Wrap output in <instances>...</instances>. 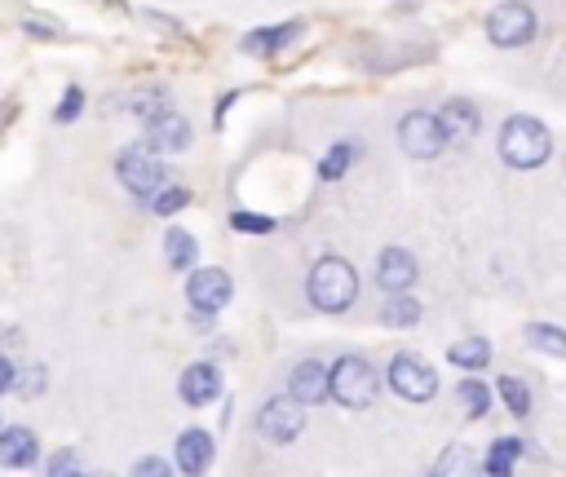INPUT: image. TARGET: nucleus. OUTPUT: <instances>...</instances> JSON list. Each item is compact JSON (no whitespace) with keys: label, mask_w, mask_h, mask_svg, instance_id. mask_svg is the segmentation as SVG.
I'll return each instance as SVG.
<instances>
[{"label":"nucleus","mask_w":566,"mask_h":477,"mask_svg":"<svg viewBox=\"0 0 566 477\" xmlns=\"http://www.w3.org/2000/svg\"><path fill=\"white\" fill-rule=\"evenodd\" d=\"M13 375H18V371H13V362L0 353V393H9V389H13Z\"/></svg>","instance_id":"72a5a7b5"},{"label":"nucleus","mask_w":566,"mask_h":477,"mask_svg":"<svg viewBox=\"0 0 566 477\" xmlns=\"http://www.w3.org/2000/svg\"><path fill=\"white\" fill-rule=\"evenodd\" d=\"M80 110H84V88L80 84H66V93H62V102L53 110V124H75Z\"/></svg>","instance_id":"bb28decb"},{"label":"nucleus","mask_w":566,"mask_h":477,"mask_svg":"<svg viewBox=\"0 0 566 477\" xmlns=\"http://www.w3.org/2000/svg\"><path fill=\"white\" fill-rule=\"evenodd\" d=\"M354 155H358V146H354V141H336V146L318 159V177H323V181H340V177L349 172Z\"/></svg>","instance_id":"393cba45"},{"label":"nucleus","mask_w":566,"mask_h":477,"mask_svg":"<svg viewBox=\"0 0 566 477\" xmlns=\"http://www.w3.org/2000/svg\"><path fill=\"white\" fill-rule=\"evenodd\" d=\"M420 314H424V305L411 292H385V305H380V322L385 327H416Z\"/></svg>","instance_id":"a211bd4d"},{"label":"nucleus","mask_w":566,"mask_h":477,"mask_svg":"<svg viewBox=\"0 0 566 477\" xmlns=\"http://www.w3.org/2000/svg\"><path fill=\"white\" fill-rule=\"evenodd\" d=\"M287 393H292L301 406H318V402H327V362H318V358L296 362L292 375H287Z\"/></svg>","instance_id":"4468645a"},{"label":"nucleus","mask_w":566,"mask_h":477,"mask_svg":"<svg viewBox=\"0 0 566 477\" xmlns=\"http://www.w3.org/2000/svg\"><path fill=\"white\" fill-rule=\"evenodd\" d=\"M301 428H305V406H301L292 393H287V398H270V402L256 411V433H261L265 442H274V446L296 442Z\"/></svg>","instance_id":"6e6552de"},{"label":"nucleus","mask_w":566,"mask_h":477,"mask_svg":"<svg viewBox=\"0 0 566 477\" xmlns=\"http://www.w3.org/2000/svg\"><path fill=\"white\" fill-rule=\"evenodd\" d=\"M40 459V437L27 424H0V464L4 468H31Z\"/></svg>","instance_id":"2eb2a0df"},{"label":"nucleus","mask_w":566,"mask_h":477,"mask_svg":"<svg viewBox=\"0 0 566 477\" xmlns=\"http://www.w3.org/2000/svg\"><path fill=\"white\" fill-rule=\"evenodd\" d=\"M230 292H234V283H230V274L226 269H217V265H203V269H195L190 265V278H186V300L195 305V314H221L226 305H230Z\"/></svg>","instance_id":"1a4fd4ad"},{"label":"nucleus","mask_w":566,"mask_h":477,"mask_svg":"<svg viewBox=\"0 0 566 477\" xmlns=\"http://www.w3.org/2000/svg\"><path fill=\"white\" fill-rule=\"evenodd\" d=\"M22 26H27V31H31V35H62V26H57V22H53V18H27V22H22Z\"/></svg>","instance_id":"7c9ffc66"},{"label":"nucleus","mask_w":566,"mask_h":477,"mask_svg":"<svg viewBox=\"0 0 566 477\" xmlns=\"http://www.w3.org/2000/svg\"><path fill=\"white\" fill-rule=\"evenodd\" d=\"M128 106H133L142 119H150V115H155V110H164L168 102H164V88H146V93H137Z\"/></svg>","instance_id":"c85d7f7f"},{"label":"nucleus","mask_w":566,"mask_h":477,"mask_svg":"<svg viewBox=\"0 0 566 477\" xmlns=\"http://www.w3.org/2000/svg\"><path fill=\"white\" fill-rule=\"evenodd\" d=\"M495 393H500V402L509 406V415H517V420L531 415V389H526L517 375H495Z\"/></svg>","instance_id":"5701e85b"},{"label":"nucleus","mask_w":566,"mask_h":477,"mask_svg":"<svg viewBox=\"0 0 566 477\" xmlns=\"http://www.w3.org/2000/svg\"><path fill=\"white\" fill-rule=\"evenodd\" d=\"M164 256H168L172 269H190V265L199 261V243H195V234L181 230V225H172V230L164 234Z\"/></svg>","instance_id":"aec40b11"},{"label":"nucleus","mask_w":566,"mask_h":477,"mask_svg":"<svg viewBox=\"0 0 566 477\" xmlns=\"http://www.w3.org/2000/svg\"><path fill=\"white\" fill-rule=\"evenodd\" d=\"M212 455H217V442L208 428H186L177 437V468L181 473H203L212 464Z\"/></svg>","instance_id":"dca6fc26"},{"label":"nucleus","mask_w":566,"mask_h":477,"mask_svg":"<svg viewBox=\"0 0 566 477\" xmlns=\"http://www.w3.org/2000/svg\"><path fill=\"white\" fill-rule=\"evenodd\" d=\"M385 375H389V389H394L398 398H407V402H429V398L438 393L433 367H429L424 358H416V353H394Z\"/></svg>","instance_id":"0eeeda50"},{"label":"nucleus","mask_w":566,"mask_h":477,"mask_svg":"<svg viewBox=\"0 0 566 477\" xmlns=\"http://www.w3.org/2000/svg\"><path fill=\"white\" fill-rule=\"evenodd\" d=\"M376 393H380V371L363 353H345L327 367V398L332 402H340L349 411H363V406L376 402Z\"/></svg>","instance_id":"7ed1b4c3"},{"label":"nucleus","mask_w":566,"mask_h":477,"mask_svg":"<svg viewBox=\"0 0 566 477\" xmlns=\"http://www.w3.org/2000/svg\"><path fill=\"white\" fill-rule=\"evenodd\" d=\"M177 393L186 406H208L221 398V371L212 362H190L181 375H177Z\"/></svg>","instance_id":"f8f14e48"},{"label":"nucleus","mask_w":566,"mask_h":477,"mask_svg":"<svg viewBox=\"0 0 566 477\" xmlns=\"http://www.w3.org/2000/svg\"><path fill=\"white\" fill-rule=\"evenodd\" d=\"M75 468H80V464H75V451H71V446L49 459V473H75Z\"/></svg>","instance_id":"2f4dec72"},{"label":"nucleus","mask_w":566,"mask_h":477,"mask_svg":"<svg viewBox=\"0 0 566 477\" xmlns=\"http://www.w3.org/2000/svg\"><path fill=\"white\" fill-rule=\"evenodd\" d=\"M146 146L155 150V155H177V150H186L190 146V119L186 115H177V110H155L150 119H146Z\"/></svg>","instance_id":"9d476101"},{"label":"nucleus","mask_w":566,"mask_h":477,"mask_svg":"<svg viewBox=\"0 0 566 477\" xmlns=\"http://www.w3.org/2000/svg\"><path fill=\"white\" fill-rule=\"evenodd\" d=\"M553 155V132L544 128V119L535 115H509L500 128V159L517 172H535L544 168V159Z\"/></svg>","instance_id":"f03ea898"},{"label":"nucleus","mask_w":566,"mask_h":477,"mask_svg":"<svg viewBox=\"0 0 566 477\" xmlns=\"http://www.w3.org/2000/svg\"><path fill=\"white\" fill-rule=\"evenodd\" d=\"M398 146L407 159H433L447 146V132H442L433 110H407L398 119Z\"/></svg>","instance_id":"423d86ee"},{"label":"nucleus","mask_w":566,"mask_h":477,"mask_svg":"<svg viewBox=\"0 0 566 477\" xmlns=\"http://www.w3.org/2000/svg\"><path fill=\"white\" fill-rule=\"evenodd\" d=\"M305 296L314 309L323 314H345L354 300H358V269L345 261V256H318L305 274Z\"/></svg>","instance_id":"f257e3e1"},{"label":"nucleus","mask_w":566,"mask_h":477,"mask_svg":"<svg viewBox=\"0 0 566 477\" xmlns=\"http://www.w3.org/2000/svg\"><path fill=\"white\" fill-rule=\"evenodd\" d=\"M230 225L239 234H274V216H261V212H230Z\"/></svg>","instance_id":"cd10ccee"},{"label":"nucleus","mask_w":566,"mask_h":477,"mask_svg":"<svg viewBox=\"0 0 566 477\" xmlns=\"http://www.w3.org/2000/svg\"><path fill=\"white\" fill-rule=\"evenodd\" d=\"M451 468H464V446H451L447 459L438 464V473H451Z\"/></svg>","instance_id":"473e14b6"},{"label":"nucleus","mask_w":566,"mask_h":477,"mask_svg":"<svg viewBox=\"0 0 566 477\" xmlns=\"http://www.w3.org/2000/svg\"><path fill=\"white\" fill-rule=\"evenodd\" d=\"M190 199H195V194H190L186 186H159V190L150 194V212H155V216H172V212H181Z\"/></svg>","instance_id":"a878e982"},{"label":"nucleus","mask_w":566,"mask_h":477,"mask_svg":"<svg viewBox=\"0 0 566 477\" xmlns=\"http://www.w3.org/2000/svg\"><path fill=\"white\" fill-rule=\"evenodd\" d=\"M115 177L133 199H150L164 186V159L150 146H124L115 159Z\"/></svg>","instance_id":"39448f33"},{"label":"nucleus","mask_w":566,"mask_h":477,"mask_svg":"<svg viewBox=\"0 0 566 477\" xmlns=\"http://www.w3.org/2000/svg\"><path fill=\"white\" fill-rule=\"evenodd\" d=\"M301 31H305L301 18H287V22H279V26H256V31L243 35V53H248V57H279Z\"/></svg>","instance_id":"ddd939ff"},{"label":"nucleus","mask_w":566,"mask_h":477,"mask_svg":"<svg viewBox=\"0 0 566 477\" xmlns=\"http://www.w3.org/2000/svg\"><path fill=\"white\" fill-rule=\"evenodd\" d=\"M535 31H539V18L526 0H504L486 13V40L500 49H522L535 40Z\"/></svg>","instance_id":"20e7f679"},{"label":"nucleus","mask_w":566,"mask_h":477,"mask_svg":"<svg viewBox=\"0 0 566 477\" xmlns=\"http://www.w3.org/2000/svg\"><path fill=\"white\" fill-rule=\"evenodd\" d=\"M438 124H442L447 141H451V137H473V132L482 128V110H478V102H469V97H451V102L438 110Z\"/></svg>","instance_id":"f3484780"},{"label":"nucleus","mask_w":566,"mask_h":477,"mask_svg":"<svg viewBox=\"0 0 566 477\" xmlns=\"http://www.w3.org/2000/svg\"><path fill=\"white\" fill-rule=\"evenodd\" d=\"M447 358H451L460 371H482V367L491 362V340H482V336H464V340H455V344L447 349Z\"/></svg>","instance_id":"412c9836"},{"label":"nucleus","mask_w":566,"mask_h":477,"mask_svg":"<svg viewBox=\"0 0 566 477\" xmlns=\"http://www.w3.org/2000/svg\"><path fill=\"white\" fill-rule=\"evenodd\" d=\"M522 451H526V442H522V437H495V442L486 446L482 468H486L491 477H504V473H513V468H517Z\"/></svg>","instance_id":"6ab92c4d"},{"label":"nucleus","mask_w":566,"mask_h":477,"mask_svg":"<svg viewBox=\"0 0 566 477\" xmlns=\"http://www.w3.org/2000/svg\"><path fill=\"white\" fill-rule=\"evenodd\" d=\"M133 473H146V477H164V473H172V464H168V459H159V455H146V459H137V464H133Z\"/></svg>","instance_id":"c756f323"},{"label":"nucleus","mask_w":566,"mask_h":477,"mask_svg":"<svg viewBox=\"0 0 566 477\" xmlns=\"http://www.w3.org/2000/svg\"><path fill=\"white\" fill-rule=\"evenodd\" d=\"M526 340H531V349H539V353H548V358H566V327L531 322V327H526Z\"/></svg>","instance_id":"b1692460"},{"label":"nucleus","mask_w":566,"mask_h":477,"mask_svg":"<svg viewBox=\"0 0 566 477\" xmlns=\"http://www.w3.org/2000/svg\"><path fill=\"white\" fill-rule=\"evenodd\" d=\"M416 278H420V265L407 247H385L376 256V287L380 292H411Z\"/></svg>","instance_id":"9b49d317"},{"label":"nucleus","mask_w":566,"mask_h":477,"mask_svg":"<svg viewBox=\"0 0 566 477\" xmlns=\"http://www.w3.org/2000/svg\"><path fill=\"white\" fill-rule=\"evenodd\" d=\"M455 402H460V411H464L469 420H482V415L491 411V389H486L478 375H464L460 389H455Z\"/></svg>","instance_id":"4be33fe9"}]
</instances>
